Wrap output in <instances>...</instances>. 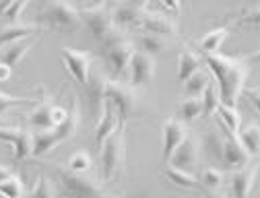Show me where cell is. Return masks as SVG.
Here are the masks:
<instances>
[{
  "mask_svg": "<svg viewBox=\"0 0 260 198\" xmlns=\"http://www.w3.org/2000/svg\"><path fill=\"white\" fill-rule=\"evenodd\" d=\"M23 198H25V196H23Z\"/></svg>",
  "mask_w": 260,
  "mask_h": 198,
  "instance_id": "bcb514c9",
  "label": "cell"
},
{
  "mask_svg": "<svg viewBox=\"0 0 260 198\" xmlns=\"http://www.w3.org/2000/svg\"><path fill=\"white\" fill-rule=\"evenodd\" d=\"M106 89H108V77L97 71L95 73L91 71L89 81L85 85V95H87V102H89V108L95 120L102 118V112L106 106Z\"/></svg>",
  "mask_w": 260,
  "mask_h": 198,
  "instance_id": "4fadbf2b",
  "label": "cell"
},
{
  "mask_svg": "<svg viewBox=\"0 0 260 198\" xmlns=\"http://www.w3.org/2000/svg\"><path fill=\"white\" fill-rule=\"evenodd\" d=\"M139 29L143 33H155V36H164V38H172V36H178V21L174 17H168L166 13L161 11H153L149 5L141 17V23H139Z\"/></svg>",
  "mask_w": 260,
  "mask_h": 198,
  "instance_id": "9c48e42d",
  "label": "cell"
},
{
  "mask_svg": "<svg viewBox=\"0 0 260 198\" xmlns=\"http://www.w3.org/2000/svg\"><path fill=\"white\" fill-rule=\"evenodd\" d=\"M155 58L145 54V52H135L133 58H130L128 71H130V87H145L155 79Z\"/></svg>",
  "mask_w": 260,
  "mask_h": 198,
  "instance_id": "8fae6325",
  "label": "cell"
},
{
  "mask_svg": "<svg viewBox=\"0 0 260 198\" xmlns=\"http://www.w3.org/2000/svg\"><path fill=\"white\" fill-rule=\"evenodd\" d=\"M201 69H203V56L192 46H186L178 56V79L184 83Z\"/></svg>",
  "mask_w": 260,
  "mask_h": 198,
  "instance_id": "ffe728a7",
  "label": "cell"
},
{
  "mask_svg": "<svg viewBox=\"0 0 260 198\" xmlns=\"http://www.w3.org/2000/svg\"><path fill=\"white\" fill-rule=\"evenodd\" d=\"M199 163H201V143L197 137L188 132V137L178 145V149L174 151L168 165L192 174L194 168H199Z\"/></svg>",
  "mask_w": 260,
  "mask_h": 198,
  "instance_id": "30bf717a",
  "label": "cell"
},
{
  "mask_svg": "<svg viewBox=\"0 0 260 198\" xmlns=\"http://www.w3.org/2000/svg\"><path fill=\"white\" fill-rule=\"evenodd\" d=\"M203 116V104L201 97H186L184 102L178 106V120L180 122H194L197 118Z\"/></svg>",
  "mask_w": 260,
  "mask_h": 198,
  "instance_id": "1f68e13d",
  "label": "cell"
},
{
  "mask_svg": "<svg viewBox=\"0 0 260 198\" xmlns=\"http://www.w3.org/2000/svg\"><path fill=\"white\" fill-rule=\"evenodd\" d=\"M44 31L46 29L40 27L38 23H25V21L11 23V25L0 29V48L15 44V42H21V40H29L34 36H40V33H44Z\"/></svg>",
  "mask_w": 260,
  "mask_h": 198,
  "instance_id": "e0dca14e",
  "label": "cell"
},
{
  "mask_svg": "<svg viewBox=\"0 0 260 198\" xmlns=\"http://www.w3.org/2000/svg\"><path fill=\"white\" fill-rule=\"evenodd\" d=\"M106 102L114 108L118 126H126L128 120L139 114V95L137 89L130 87L128 83H120L114 79H108V89H106Z\"/></svg>",
  "mask_w": 260,
  "mask_h": 198,
  "instance_id": "8992f818",
  "label": "cell"
},
{
  "mask_svg": "<svg viewBox=\"0 0 260 198\" xmlns=\"http://www.w3.org/2000/svg\"><path fill=\"white\" fill-rule=\"evenodd\" d=\"M197 180L201 184V192L203 194H219V192H223L225 176L217 168H201V174H199Z\"/></svg>",
  "mask_w": 260,
  "mask_h": 198,
  "instance_id": "d4e9b609",
  "label": "cell"
},
{
  "mask_svg": "<svg viewBox=\"0 0 260 198\" xmlns=\"http://www.w3.org/2000/svg\"><path fill=\"white\" fill-rule=\"evenodd\" d=\"M161 176H164L166 180H170L178 188H184V190H201V184H199L197 176L190 174V172H184V170H178V168H172V165H166V168L161 170Z\"/></svg>",
  "mask_w": 260,
  "mask_h": 198,
  "instance_id": "cb8c5ba5",
  "label": "cell"
},
{
  "mask_svg": "<svg viewBox=\"0 0 260 198\" xmlns=\"http://www.w3.org/2000/svg\"><path fill=\"white\" fill-rule=\"evenodd\" d=\"M0 196L3 198H23L25 196V184L21 176L13 174L9 180L0 182Z\"/></svg>",
  "mask_w": 260,
  "mask_h": 198,
  "instance_id": "d590c367",
  "label": "cell"
},
{
  "mask_svg": "<svg viewBox=\"0 0 260 198\" xmlns=\"http://www.w3.org/2000/svg\"><path fill=\"white\" fill-rule=\"evenodd\" d=\"M25 9H27V3H9L7 7H3V17H7L11 23H19Z\"/></svg>",
  "mask_w": 260,
  "mask_h": 198,
  "instance_id": "74e56055",
  "label": "cell"
},
{
  "mask_svg": "<svg viewBox=\"0 0 260 198\" xmlns=\"http://www.w3.org/2000/svg\"><path fill=\"white\" fill-rule=\"evenodd\" d=\"M161 135H164V155H161V159H164V163L168 165L174 151L178 149V145L188 137V128L178 118H170L164 122V126H161Z\"/></svg>",
  "mask_w": 260,
  "mask_h": 198,
  "instance_id": "9a60e30c",
  "label": "cell"
},
{
  "mask_svg": "<svg viewBox=\"0 0 260 198\" xmlns=\"http://www.w3.org/2000/svg\"><path fill=\"white\" fill-rule=\"evenodd\" d=\"M34 102L31 95H23V97H17V95H9L5 91H0V114L9 112L11 108H17V106H27Z\"/></svg>",
  "mask_w": 260,
  "mask_h": 198,
  "instance_id": "8d00e7d4",
  "label": "cell"
},
{
  "mask_svg": "<svg viewBox=\"0 0 260 198\" xmlns=\"http://www.w3.org/2000/svg\"><path fill=\"white\" fill-rule=\"evenodd\" d=\"M238 141L250 157H256L258 151H260V128H258V124H250L244 130H240Z\"/></svg>",
  "mask_w": 260,
  "mask_h": 198,
  "instance_id": "f1b7e54d",
  "label": "cell"
},
{
  "mask_svg": "<svg viewBox=\"0 0 260 198\" xmlns=\"http://www.w3.org/2000/svg\"><path fill=\"white\" fill-rule=\"evenodd\" d=\"M108 198H114V196H108Z\"/></svg>",
  "mask_w": 260,
  "mask_h": 198,
  "instance_id": "f6af8a7d",
  "label": "cell"
},
{
  "mask_svg": "<svg viewBox=\"0 0 260 198\" xmlns=\"http://www.w3.org/2000/svg\"><path fill=\"white\" fill-rule=\"evenodd\" d=\"M250 163H252V157L244 151V147L240 145L238 137H230L225 132L223 147H221V165H223V168H227V170H242V168H246V165H250Z\"/></svg>",
  "mask_w": 260,
  "mask_h": 198,
  "instance_id": "7c38bea8",
  "label": "cell"
},
{
  "mask_svg": "<svg viewBox=\"0 0 260 198\" xmlns=\"http://www.w3.org/2000/svg\"><path fill=\"white\" fill-rule=\"evenodd\" d=\"M159 11L176 19L182 13V3H178V0H164V3H159Z\"/></svg>",
  "mask_w": 260,
  "mask_h": 198,
  "instance_id": "f35d334b",
  "label": "cell"
},
{
  "mask_svg": "<svg viewBox=\"0 0 260 198\" xmlns=\"http://www.w3.org/2000/svg\"><path fill=\"white\" fill-rule=\"evenodd\" d=\"M184 83H186V85H184L186 97H201L203 91L207 89V85L211 83V75H209L207 69H201V71L194 73L190 79H186Z\"/></svg>",
  "mask_w": 260,
  "mask_h": 198,
  "instance_id": "4dcf8cb0",
  "label": "cell"
},
{
  "mask_svg": "<svg viewBox=\"0 0 260 198\" xmlns=\"http://www.w3.org/2000/svg\"><path fill=\"white\" fill-rule=\"evenodd\" d=\"M11 75H13V69H9L7 64L0 62V81H9V79H11Z\"/></svg>",
  "mask_w": 260,
  "mask_h": 198,
  "instance_id": "b9f144b4",
  "label": "cell"
},
{
  "mask_svg": "<svg viewBox=\"0 0 260 198\" xmlns=\"http://www.w3.org/2000/svg\"><path fill=\"white\" fill-rule=\"evenodd\" d=\"M201 104H203V116H213L215 112H217V108H219V104H221V99H219V91H217V85L211 81L209 85H207V89L203 91V95H201Z\"/></svg>",
  "mask_w": 260,
  "mask_h": 198,
  "instance_id": "e575fe53",
  "label": "cell"
},
{
  "mask_svg": "<svg viewBox=\"0 0 260 198\" xmlns=\"http://www.w3.org/2000/svg\"><path fill=\"white\" fill-rule=\"evenodd\" d=\"M40 91H42V102L25 116V122H27V126L31 128V132L50 130V128L54 126L52 112H54V108H56V102H54V99H50V97H46L44 87H42Z\"/></svg>",
  "mask_w": 260,
  "mask_h": 198,
  "instance_id": "5bb4252c",
  "label": "cell"
},
{
  "mask_svg": "<svg viewBox=\"0 0 260 198\" xmlns=\"http://www.w3.org/2000/svg\"><path fill=\"white\" fill-rule=\"evenodd\" d=\"M71 102H73V106H71L69 116L64 118L62 124H58L56 128H50V130L34 132V157H44L52 149H56L58 145L75 139L79 124H81V106H79L77 95H73Z\"/></svg>",
  "mask_w": 260,
  "mask_h": 198,
  "instance_id": "7a4b0ae2",
  "label": "cell"
},
{
  "mask_svg": "<svg viewBox=\"0 0 260 198\" xmlns=\"http://www.w3.org/2000/svg\"><path fill=\"white\" fill-rule=\"evenodd\" d=\"M139 52H145L149 56H157V54H164L170 48V40L164 36H155V33H141L139 36Z\"/></svg>",
  "mask_w": 260,
  "mask_h": 198,
  "instance_id": "83f0119b",
  "label": "cell"
},
{
  "mask_svg": "<svg viewBox=\"0 0 260 198\" xmlns=\"http://www.w3.org/2000/svg\"><path fill=\"white\" fill-rule=\"evenodd\" d=\"M238 23H244V25H258V5H254V7H250V9H246V13H244V19H240Z\"/></svg>",
  "mask_w": 260,
  "mask_h": 198,
  "instance_id": "ab89813d",
  "label": "cell"
},
{
  "mask_svg": "<svg viewBox=\"0 0 260 198\" xmlns=\"http://www.w3.org/2000/svg\"><path fill=\"white\" fill-rule=\"evenodd\" d=\"M54 174L60 186V192L69 198H108L104 184H100L93 174H73L64 165L56 163Z\"/></svg>",
  "mask_w": 260,
  "mask_h": 198,
  "instance_id": "277c9868",
  "label": "cell"
},
{
  "mask_svg": "<svg viewBox=\"0 0 260 198\" xmlns=\"http://www.w3.org/2000/svg\"><path fill=\"white\" fill-rule=\"evenodd\" d=\"M102 182L112 184L122 178L126 168V126H118L114 135L100 147Z\"/></svg>",
  "mask_w": 260,
  "mask_h": 198,
  "instance_id": "3957f363",
  "label": "cell"
},
{
  "mask_svg": "<svg viewBox=\"0 0 260 198\" xmlns=\"http://www.w3.org/2000/svg\"><path fill=\"white\" fill-rule=\"evenodd\" d=\"M38 25L44 29H54V31H64V33H73L81 29L83 21L77 11V7L69 3H48L38 11Z\"/></svg>",
  "mask_w": 260,
  "mask_h": 198,
  "instance_id": "5b68a950",
  "label": "cell"
},
{
  "mask_svg": "<svg viewBox=\"0 0 260 198\" xmlns=\"http://www.w3.org/2000/svg\"><path fill=\"white\" fill-rule=\"evenodd\" d=\"M147 5H135V3H124V5H116V7H110L112 11V21L118 29H126V27H139L141 23V17L145 13Z\"/></svg>",
  "mask_w": 260,
  "mask_h": 198,
  "instance_id": "ac0fdd59",
  "label": "cell"
},
{
  "mask_svg": "<svg viewBox=\"0 0 260 198\" xmlns=\"http://www.w3.org/2000/svg\"><path fill=\"white\" fill-rule=\"evenodd\" d=\"M227 33H230V27H217V29H211L209 33L197 42V48L201 52V56H211V54H219V48L223 46Z\"/></svg>",
  "mask_w": 260,
  "mask_h": 198,
  "instance_id": "7402d4cb",
  "label": "cell"
},
{
  "mask_svg": "<svg viewBox=\"0 0 260 198\" xmlns=\"http://www.w3.org/2000/svg\"><path fill=\"white\" fill-rule=\"evenodd\" d=\"M215 114H219V118H221V128L227 132V135H230V137H238V132H240V128H242V114H240V110L219 104V108H217Z\"/></svg>",
  "mask_w": 260,
  "mask_h": 198,
  "instance_id": "484cf974",
  "label": "cell"
},
{
  "mask_svg": "<svg viewBox=\"0 0 260 198\" xmlns=\"http://www.w3.org/2000/svg\"><path fill=\"white\" fill-rule=\"evenodd\" d=\"M60 58L64 62V69L67 73L79 83V85H87L89 75L93 71V54L87 50H75V48H62L60 50Z\"/></svg>",
  "mask_w": 260,
  "mask_h": 198,
  "instance_id": "ba28073f",
  "label": "cell"
},
{
  "mask_svg": "<svg viewBox=\"0 0 260 198\" xmlns=\"http://www.w3.org/2000/svg\"><path fill=\"white\" fill-rule=\"evenodd\" d=\"M56 196H58V192H56L54 180L50 176L42 174V176H38V180H36V184L31 188L27 198H56Z\"/></svg>",
  "mask_w": 260,
  "mask_h": 198,
  "instance_id": "836d02e7",
  "label": "cell"
},
{
  "mask_svg": "<svg viewBox=\"0 0 260 198\" xmlns=\"http://www.w3.org/2000/svg\"><path fill=\"white\" fill-rule=\"evenodd\" d=\"M11 176H13V170H11V168H7V165H0V182L9 180Z\"/></svg>",
  "mask_w": 260,
  "mask_h": 198,
  "instance_id": "7bdbcfd3",
  "label": "cell"
},
{
  "mask_svg": "<svg viewBox=\"0 0 260 198\" xmlns=\"http://www.w3.org/2000/svg\"><path fill=\"white\" fill-rule=\"evenodd\" d=\"M256 182V165H246L242 170H236L232 176V198H248Z\"/></svg>",
  "mask_w": 260,
  "mask_h": 198,
  "instance_id": "d6986e66",
  "label": "cell"
},
{
  "mask_svg": "<svg viewBox=\"0 0 260 198\" xmlns=\"http://www.w3.org/2000/svg\"><path fill=\"white\" fill-rule=\"evenodd\" d=\"M34 48V42L31 40H21L15 44H9L5 48H0V62L7 64L9 69H15V66L21 64V60L27 56V52Z\"/></svg>",
  "mask_w": 260,
  "mask_h": 198,
  "instance_id": "603a6c76",
  "label": "cell"
},
{
  "mask_svg": "<svg viewBox=\"0 0 260 198\" xmlns=\"http://www.w3.org/2000/svg\"><path fill=\"white\" fill-rule=\"evenodd\" d=\"M201 143V151H205V155L211 159V161H217L221 163V147H223V135L217 130H209L207 135L203 137Z\"/></svg>",
  "mask_w": 260,
  "mask_h": 198,
  "instance_id": "f546056e",
  "label": "cell"
},
{
  "mask_svg": "<svg viewBox=\"0 0 260 198\" xmlns=\"http://www.w3.org/2000/svg\"><path fill=\"white\" fill-rule=\"evenodd\" d=\"M79 15H81V21L87 25V29L91 31V36L97 40V42H104L106 38H110L112 33L118 29L112 21V11L110 7H104V5H89V7H77Z\"/></svg>",
  "mask_w": 260,
  "mask_h": 198,
  "instance_id": "52a82bcc",
  "label": "cell"
},
{
  "mask_svg": "<svg viewBox=\"0 0 260 198\" xmlns=\"http://www.w3.org/2000/svg\"><path fill=\"white\" fill-rule=\"evenodd\" d=\"M5 126H15V124L11 122V118H9V116L0 114V128H5Z\"/></svg>",
  "mask_w": 260,
  "mask_h": 198,
  "instance_id": "ee69618b",
  "label": "cell"
},
{
  "mask_svg": "<svg viewBox=\"0 0 260 198\" xmlns=\"http://www.w3.org/2000/svg\"><path fill=\"white\" fill-rule=\"evenodd\" d=\"M133 54H135V46L128 38H124V40H120V42H116V44H112L110 48L104 50V56L110 64V69L116 75H122V73L128 71V64H130Z\"/></svg>",
  "mask_w": 260,
  "mask_h": 198,
  "instance_id": "2e32d148",
  "label": "cell"
},
{
  "mask_svg": "<svg viewBox=\"0 0 260 198\" xmlns=\"http://www.w3.org/2000/svg\"><path fill=\"white\" fill-rule=\"evenodd\" d=\"M13 151L17 161H27L29 157H34V132L29 128H19L17 139L13 143Z\"/></svg>",
  "mask_w": 260,
  "mask_h": 198,
  "instance_id": "4316f807",
  "label": "cell"
},
{
  "mask_svg": "<svg viewBox=\"0 0 260 198\" xmlns=\"http://www.w3.org/2000/svg\"><path fill=\"white\" fill-rule=\"evenodd\" d=\"M242 93L250 99V104L254 106V110L258 112V87H244L242 89Z\"/></svg>",
  "mask_w": 260,
  "mask_h": 198,
  "instance_id": "60d3db41",
  "label": "cell"
},
{
  "mask_svg": "<svg viewBox=\"0 0 260 198\" xmlns=\"http://www.w3.org/2000/svg\"><path fill=\"white\" fill-rule=\"evenodd\" d=\"M258 54H242V56H223V54H211L203 56V64L217 79L215 85H219V99L221 106L236 108L238 99L242 95V89L246 87V79L252 69V60H256Z\"/></svg>",
  "mask_w": 260,
  "mask_h": 198,
  "instance_id": "6da1fadb",
  "label": "cell"
},
{
  "mask_svg": "<svg viewBox=\"0 0 260 198\" xmlns=\"http://www.w3.org/2000/svg\"><path fill=\"white\" fill-rule=\"evenodd\" d=\"M64 168H67L69 172H73V174H91V170H93V157L89 155V151L79 149V151H75L69 157V161H67Z\"/></svg>",
  "mask_w": 260,
  "mask_h": 198,
  "instance_id": "d6a6232c",
  "label": "cell"
},
{
  "mask_svg": "<svg viewBox=\"0 0 260 198\" xmlns=\"http://www.w3.org/2000/svg\"><path fill=\"white\" fill-rule=\"evenodd\" d=\"M118 128V118H116V112L114 108L106 102L104 106V112H102V118L97 120V128H95V143L97 147H102Z\"/></svg>",
  "mask_w": 260,
  "mask_h": 198,
  "instance_id": "44dd1931",
  "label": "cell"
}]
</instances>
